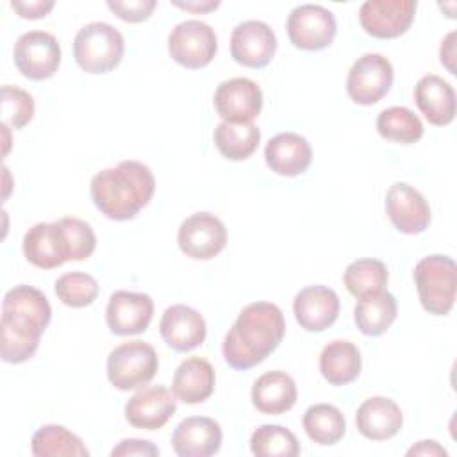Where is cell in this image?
<instances>
[{"label": "cell", "instance_id": "b9f144b4", "mask_svg": "<svg viewBox=\"0 0 457 457\" xmlns=\"http://www.w3.org/2000/svg\"><path fill=\"white\" fill-rule=\"evenodd\" d=\"M453 37H455V32H450L443 41H441V48H439V55H441V62L448 68L450 73H455V66H453V57H455V52H453Z\"/></svg>", "mask_w": 457, "mask_h": 457}, {"label": "cell", "instance_id": "8992f818", "mask_svg": "<svg viewBox=\"0 0 457 457\" xmlns=\"http://www.w3.org/2000/svg\"><path fill=\"white\" fill-rule=\"evenodd\" d=\"M159 370L157 352L141 339L127 341L111 350L107 357V378L120 391L146 386Z\"/></svg>", "mask_w": 457, "mask_h": 457}, {"label": "cell", "instance_id": "74e56055", "mask_svg": "<svg viewBox=\"0 0 457 457\" xmlns=\"http://www.w3.org/2000/svg\"><path fill=\"white\" fill-rule=\"evenodd\" d=\"M155 0H109L107 7L123 21L129 23H139L146 18H150L152 11L155 9Z\"/></svg>", "mask_w": 457, "mask_h": 457}, {"label": "cell", "instance_id": "44dd1931", "mask_svg": "<svg viewBox=\"0 0 457 457\" xmlns=\"http://www.w3.org/2000/svg\"><path fill=\"white\" fill-rule=\"evenodd\" d=\"M264 159L273 173L282 177H296L309 168L312 150L303 136L295 132H280L266 143Z\"/></svg>", "mask_w": 457, "mask_h": 457}, {"label": "cell", "instance_id": "1f68e13d", "mask_svg": "<svg viewBox=\"0 0 457 457\" xmlns=\"http://www.w3.org/2000/svg\"><path fill=\"white\" fill-rule=\"evenodd\" d=\"M61 252L66 261H84L96 248V236L89 223L80 218L64 216L54 221Z\"/></svg>", "mask_w": 457, "mask_h": 457}, {"label": "cell", "instance_id": "30bf717a", "mask_svg": "<svg viewBox=\"0 0 457 457\" xmlns=\"http://www.w3.org/2000/svg\"><path fill=\"white\" fill-rule=\"evenodd\" d=\"M395 79L393 64L380 54H364L350 68L346 93L359 105H371L382 100Z\"/></svg>", "mask_w": 457, "mask_h": 457}, {"label": "cell", "instance_id": "ffe728a7", "mask_svg": "<svg viewBox=\"0 0 457 457\" xmlns=\"http://www.w3.org/2000/svg\"><path fill=\"white\" fill-rule=\"evenodd\" d=\"M221 439L218 421L207 416H189L175 427L171 446L180 457H209L220 450Z\"/></svg>", "mask_w": 457, "mask_h": 457}, {"label": "cell", "instance_id": "4dcf8cb0", "mask_svg": "<svg viewBox=\"0 0 457 457\" xmlns=\"http://www.w3.org/2000/svg\"><path fill=\"white\" fill-rule=\"evenodd\" d=\"M302 425L309 439L321 446L336 445L346 432V420L343 412L330 403L311 405L303 412Z\"/></svg>", "mask_w": 457, "mask_h": 457}, {"label": "cell", "instance_id": "f1b7e54d", "mask_svg": "<svg viewBox=\"0 0 457 457\" xmlns=\"http://www.w3.org/2000/svg\"><path fill=\"white\" fill-rule=\"evenodd\" d=\"M23 253L25 259L36 268L52 270L66 262L54 221L52 223H36L23 236Z\"/></svg>", "mask_w": 457, "mask_h": 457}, {"label": "cell", "instance_id": "2e32d148", "mask_svg": "<svg viewBox=\"0 0 457 457\" xmlns=\"http://www.w3.org/2000/svg\"><path fill=\"white\" fill-rule=\"evenodd\" d=\"M214 109L223 121H253L262 109V91L246 77L223 80L214 91Z\"/></svg>", "mask_w": 457, "mask_h": 457}, {"label": "cell", "instance_id": "4fadbf2b", "mask_svg": "<svg viewBox=\"0 0 457 457\" xmlns=\"http://www.w3.org/2000/svg\"><path fill=\"white\" fill-rule=\"evenodd\" d=\"M277 37L271 27L261 20H248L232 29L230 55L246 68H264L275 55Z\"/></svg>", "mask_w": 457, "mask_h": 457}, {"label": "cell", "instance_id": "cb8c5ba5", "mask_svg": "<svg viewBox=\"0 0 457 457\" xmlns=\"http://www.w3.org/2000/svg\"><path fill=\"white\" fill-rule=\"evenodd\" d=\"M216 373L212 364L204 357L184 359L173 375L171 391L184 403H202L214 391Z\"/></svg>", "mask_w": 457, "mask_h": 457}, {"label": "cell", "instance_id": "836d02e7", "mask_svg": "<svg viewBox=\"0 0 457 457\" xmlns=\"http://www.w3.org/2000/svg\"><path fill=\"white\" fill-rule=\"evenodd\" d=\"M387 268L378 259H357L350 262L343 273V282L350 295L362 298L378 291H384L387 286Z\"/></svg>", "mask_w": 457, "mask_h": 457}, {"label": "cell", "instance_id": "4316f807", "mask_svg": "<svg viewBox=\"0 0 457 457\" xmlns=\"http://www.w3.org/2000/svg\"><path fill=\"white\" fill-rule=\"evenodd\" d=\"M396 298L384 289L359 298L353 320L364 336H382L396 320Z\"/></svg>", "mask_w": 457, "mask_h": 457}, {"label": "cell", "instance_id": "d4e9b609", "mask_svg": "<svg viewBox=\"0 0 457 457\" xmlns=\"http://www.w3.org/2000/svg\"><path fill=\"white\" fill-rule=\"evenodd\" d=\"M296 398L293 377L280 370L262 373L252 386V403L262 414H284L296 403Z\"/></svg>", "mask_w": 457, "mask_h": 457}, {"label": "cell", "instance_id": "e575fe53", "mask_svg": "<svg viewBox=\"0 0 457 457\" xmlns=\"http://www.w3.org/2000/svg\"><path fill=\"white\" fill-rule=\"evenodd\" d=\"M250 450L257 457H296L300 453V443L282 425H261L250 437Z\"/></svg>", "mask_w": 457, "mask_h": 457}, {"label": "cell", "instance_id": "ba28073f", "mask_svg": "<svg viewBox=\"0 0 457 457\" xmlns=\"http://www.w3.org/2000/svg\"><path fill=\"white\" fill-rule=\"evenodd\" d=\"M18 71L30 80L50 79L61 64V46L54 34L29 30L21 34L12 50Z\"/></svg>", "mask_w": 457, "mask_h": 457}, {"label": "cell", "instance_id": "277c9868", "mask_svg": "<svg viewBox=\"0 0 457 457\" xmlns=\"http://www.w3.org/2000/svg\"><path fill=\"white\" fill-rule=\"evenodd\" d=\"M420 302L428 314L446 316L455 303L457 268L452 257L432 253L418 261L412 271Z\"/></svg>", "mask_w": 457, "mask_h": 457}, {"label": "cell", "instance_id": "9a60e30c", "mask_svg": "<svg viewBox=\"0 0 457 457\" xmlns=\"http://www.w3.org/2000/svg\"><path fill=\"white\" fill-rule=\"evenodd\" d=\"M154 316V300L146 293L114 291L105 307V321L112 334L130 336L148 328Z\"/></svg>", "mask_w": 457, "mask_h": 457}, {"label": "cell", "instance_id": "603a6c76", "mask_svg": "<svg viewBox=\"0 0 457 457\" xmlns=\"http://www.w3.org/2000/svg\"><path fill=\"white\" fill-rule=\"evenodd\" d=\"M414 102L432 125L443 127L455 118V91L439 75L428 73L416 82Z\"/></svg>", "mask_w": 457, "mask_h": 457}, {"label": "cell", "instance_id": "6da1fadb", "mask_svg": "<svg viewBox=\"0 0 457 457\" xmlns=\"http://www.w3.org/2000/svg\"><path fill=\"white\" fill-rule=\"evenodd\" d=\"M52 320V307L37 287L20 284L9 289L2 302L0 355L9 364L29 361Z\"/></svg>", "mask_w": 457, "mask_h": 457}, {"label": "cell", "instance_id": "d6986e66", "mask_svg": "<svg viewBox=\"0 0 457 457\" xmlns=\"http://www.w3.org/2000/svg\"><path fill=\"white\" fill-rule=\"evenodd\" d=\"M159 332L171 350L189 352L205 341L207 325L196 309L175 303L162 312Z\"/></svg>", "mask_w": 457, "mask_h": 457}, {"label": "cell", "instance_id": "d590c367", "mask_svg": "<svg viewBox=\"0 0 457 457\" xmlns=\"http://www.w3.org/2000/svg\"><path fill=\"white\" fill-rule=\"evenodd\" d=\"M55 295L68 307H87L98 296V282L89 273L70 271L55 280Z\"/></svg>", "mask_w": 457, "mask_h": 457}, {"label": "cell", "instance_id": "ab89813d", "mask_svg": "<svg viewBox=\"0 0 457 457\" xmlns=\"http://www.w3.org/2000/svg\"><path fill=\"white\" fill-rule=\"evenodd\" d=\"M54 0H12L11 7L21 16L29 20H37L46 16L54 9Z\"/></svg>", "mask_w": 457, "mask_h": 457}, {"label": "cell", "instance_id": "ac0fdd59", "mask_svg": "<svg viewBox=\"0 0 457 457\" xmlns=\"http://www.w3.org/2000/svg\"><path fill=\"white\" fill-rule=\"evenodd\" d=\"M293 312L303 330L321 332L337 320L339 296L327 286H305L293 300Z\"/></svg>", "mask_w": 457, "mask_h": 457}, {"label": "cell", "instance_id": "7c38bea8", "mask_svg": "<svg viewBox=\"0 0 457 457\" xmlns=\"http://www.w3.org/2000/svg\"><path fill=\"white\" fill-rule=\"evenodd\" d=\"M416 7L414 0H366L359 7V21L370 36L391 39L407 32Z\"/></svg>", "mask_w": 457, "mask_h": 457}, {"label": "cell", "instance_id": "5b68a950", "mask_svg": "<svg viewBox=\"0 0 457 457\" xmlns=\"http://www.w3.org/2000/svg\"><path fill=\"white\" fill-rule=\"evenodd\" d=\"M125 41L118 29L105 21H91L79 29L73 39L75 62L86 73H107L123 57Z\"/></svg>", "mask_w": 457, "mask_h": 457}, {"label": "cell", "instance_id": "d6a6232c", "mask_svg": "<svg viewBox=\"0 0 457 457\" xmlns=\"http://www.w3.org/2000/svg\"><path fill=\"white\" fill-rule=\"evenodd\" d=\"M378 134L393 143L412 145L423 136V123L411 109L402 105H393L384 109L377 116Z\"/></svg>", "mask_w": 457, "mask_h": 457}, {"label": "cell", "instance_id": "f35d334b", "mask_svg": "<svg viewBox=\"0 0 457 457\" xmlns=\"http://www.w3.org/2000/svg\"><path fill=\"white\" fill-rule=\"evenodd\" d=\"M111 455L112 457H121V455H143V457H154V455H159V448L146 441V439H134V437H129V439H123L120 441L112 450H111Z\"/></svg>", "mask_w": 457, "mask_h": 457}, {"label": "cell", "instance_id": "9c48e42d", "mask_svg": "<svg viewBox=\"0 0 457 457\" xmlns=\"http://www.w3.org/2000/svg\"><path fill=\"white\" fill-rule=\"evenodd\" d=\"M289 41L300 50L327 48L337 32V23L332 11L316 4L296 5L286 21Z\"/></svg>", "mask_w": 457, "mask_h": 457}, {"label": "cell", "instance_id": "83f0119b", "mask_svg": "<svg viewBox=\"0 0 457 457\" xmlns=\"http://www.w3.org/2000/svg\"><path fill=\"white\" fill-rule=\"evenodd\" d=\"M261 130L253 121H221L214 129V145L230 161L248 159L259 146Z\"/></svg>", "mask_w": 457, "mask_h": 457}, {"label": "cell", "instance_id": "7a4b0ae2", "mask_svg": "<svg viewBox=\"0 0 457 457\" xmlns=\"http://www.w3.org/2000/svg\"><path fill=\"white\" fill-rule=\"evenodd\" d=\"M284 334L282 311L271 302H252L237 314L223 339L221 352L230 368L250 370L275 352Z\"/></svg>", "mask_w": 457, "mask_h": 457}, {"label": "cell", "instance_id": "5bb4252c", "mask_svg": "<svg viewBox=\"0 0 457 457\" xmlns=\"http://www.w3.org/2000/svg\"><path fill=\"white\" fill-rule=\"evenodd\" d=\"M386 212L402 234H421L430 225V205L407 182H395L386 193Z\"/></svg>", "mask_w": 457, "mask_h": 457}, {"label": "cell", "instance_id": "7402d4cb", "mask_svg": "<svg viewBox=\"0 0 457 457\" xmlns=\"http://www.w3.org/2000/svg\"><path fill=\"white\" fill-rule=\"evenodd\" d=\"M355 425L366 439L386 441L400 432L403 414L393 400L386 396H371L359 405Z\"/></svg>", "mask_w": 457, "mask_h": 457}, {"label": "cell", "instance_id": "f546056e", "mask_svg": "<svg viewBox=\"0 0 457 457\" xmlns=\"http://www.w3.org/2000/svg\"><path fill=\"white\" fill-rule=\"evenodd\" d=\"M36 457H87L89 450L79 436L62 425L39 427L30 441Z\"/></svg>", "mask_w": 457, "mask_h": 457}, {"label": "cell", "instance_id": "e0dca14e", "mask_svg": "<svg viewBox=\"0 0 457 457\" xmlns=\"http://www.w3.org/2000/svg\"><path fill=\"white\" fill-rule=\"evenodd\" d=\"M177 403L164 386H146L125 403V418L134 428L159 430L175 414Z\"/></svg>", "mask_w": 457, "mask_h": 457}, {"label": "cell", "instance_id": "60d3db41", "mask_svg": "<svg viewBox=\"0 0 457 457\" xmlns=\"http://www.w3.org/2000/svg\"><path fill=\"white\" fill-rule=\"evenodd\" d=\"M407 455H428V457L443 455V457H446L448 452H446L437 441L427 439V441H418L416 446L409 448V450H407Z\"/></svg>", "mask_w": 457, "mask_h": 457}, {"label": "cell", "instance_id": "3957f363", "mask_svg": "<svg viewBox=\"0 0 457 457\" xmlns=\"http://www.w3.org/2000/svg\"><path fill=\"white\" fill-rule=\"evenodd\" d=\"M155 191L152 170L139 161H121L93 175L89 193L95 207L114 221H127L148 205Z\"/></svg>", "mask_w": 457, "mask_h": 457}, {"label": "cell", "instance_id": "52a82bcc", "mask_svg": "<svg viewBox=\"0 0 457 457\" xmlns=\"http://www.w3.org/2000/svg\"><path fill=\"white\" fill-rule=\"evenodd\" d=\"M218 50L214 29L200 20H186L177 23L168 36V52L171 59L187 68L198 70L207 66Z\"/></svg>", "mask_w": 457, "mask_h": 457}, {"label": "cell", "instance_id": "8d00e7d4", "mask_svg": "<svg viewBox=\"0 0 457 457\" xmlns=\"http://www.w3.org/2000/svg\"><path fill=\"white\" fill-rule=\"evenodd\" d=\"M34 116V98L21 87L2 86V123L12 129L25 127Z\"/></svg>", "mask_w": 457, "mask_h": 457}, {"label": "cell", "instance_id": "8fae6325", "mask_svg": "<svg viewBox=\"0 0 457 457\" xmlns=\"http://www.w3.org/2000/svg\"><path fill=\"white\" fill-rule=\"evenodd\" d=\"M177 243L187 257L207 261L225 248L227 228L218 216L205 211L195 212L180 223Z\"/></svg>", "mask_w": 457, "mask_h": 457}, {"label": "cell", "instance_id": "7bdbcfd3", "mask_svg": "<svg viewBox=\"0 0 457 457\" xmlns=\"http://www.w3.org/2000/svg\"><path fill=\"white\" fill-rule=\"evenodd\" d=\"M177 7L191 12H209L220 5L218 0H189V2H173Z\"/></svg>", "mask_w": 457, "mask_h": 457}, {"label": "cell", "instance_id": "484cf974", "mask_svg": "<svg viewBox=\"0 0 457 457\" xmlns=\"http://www.w3.org/2000/svg\"><path fill=\"white\" fill-rule=\"evenodd\" d=\"M362 368L359 348L346 339H334L320 353V371L332 386L353 382Z\"/></svg>", "mask_w": 457, "mask_h": 457}]
</instances>
